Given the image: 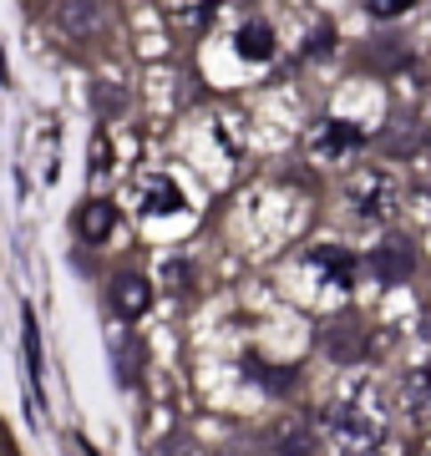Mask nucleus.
<instances>
[{
    "label": "nucleus",
    "instance_id": "obj_1",
    "mask_svg": "<svg viewBox=\"0 0 431 456\" xmlns=\"http://www.w3.org/2000/svg\"><path fill=\"white\" fill-rule=\"evenodd\" d=\"M325 426L340 436V446H346L350 456L376 452L381 436H386V421L376 416V406H370L365 395H346V401H335V406L325 411Z\"/></svg>",
    "mask_w": 431,
    "mask_h": 456
},
{
    "label": "nucleus",
    "instance_id": "obj_2",
    "mask_svg": "<svg viewBox=\"0 0 431 456\" xmlns=\"http://www.w3.org/2000/svg\"><path fill=\"white\" fill-rule=\"evenodd\" d=\"M350 208L361 218H391L401 208V183L381 167H365L361 178L350 183Z\"/></svg>",
    "mask_w": 431,
    "mask_h": 456
},
{
    "label": "nucleus",
    "instance_id": "obj_3",
    "mask_svg": "<svg viewBox=\"0 0 431 456\" xmlns=\"http://www.w3.org/2000/svg\"><path fill=\"white\" fill-rule=\"evenodd\" d=\"M365 269L381 279V284H406V274L416 269L411 239H386V244H376L370 248V259H365Z\"/></svg>",
    "mask_w": 431,
    "mask_h": 456
},
{
    "label": "nucleus",
    "instance_id": "obj_4",
    "mask_svg": "<svg viewBox=\"0 0 431 456\" xmlns=\"http://www.w3.org/2000/svg\"><path fill=\"white\" fill-rule=\"evenodd\" d=\"M320 340H325V350H330V355L340 360V365H355V360L365 355V325H361V320H350V314L330 320Z\"/></svg>",
    "mask_w": 431,
    "mask_h": 456
},
{
    "label": "nucleus",
    "instance_id": "obj_5",
    "mask_svg": "<svg viewBox=\"0 0 431 456\" xmlns=\"http://www.w3.org/2000/svg\"><path fill=\"white\" fill-rule=\"evenodd\" d=\"M361 142H365V132L350 127V122H340V117L315 132V152H320V158H346V152H355Z\"/></svg>",
    "mask_w": 431,
    "mask_h": 456
},
{
    "label": "nucleus",
    "instance_id": "obj_6",
    "mask_svg": "<svg viewBox=\"0 0 431 456\" xmlns=\"http://www.w3.org/2000/svg\"><path fill=\"white\" fill-rule=\"evenodd\" d=\"M315 431L305 421H284V426H274V436H269V452L274 456H315Z\"/></svg>",
    "mask_w": 431,
    "mask_h": 456
},
{
    "label": "nucleus",
    "instance_id": "obj_7",
    "mask_svg": "<svg viewBox=\"0 0 431 456\" xmlns=\"http://www.w3.org/2000/svg\"><path fill=\"white\" fill-rule=\"evenodd\" d=\"M183 208V188L173 178H148L142 188V213L148 218H163V213H178Z\"/></svg>",
    "mask_w": 431,
    "mask_h": 456
},
{
    "label": "nucleus",
    "instance_id": "obj_8",
    "mask_svg": "<svg viewBox=\"0 0 431 456\" xmlns=\"http://www.w3.org/2000/svg\"><path fill=\"white\" fill-rule=\"evenodd\" d=\"M310 269H315L325 284H350V279H355V259H350V254H340V248H330V244L310 254Z\"/></svg>",
    "mask_w": 431,
    "mask_h": 456
},
{
    "label": "nucleus",
    "instance_id": "obj_9",
    "mask_svg": "<svg viewBox=\"0 0 431 456\" xmlns=\"http://www.w3.org/2000/svg\"><path fill=\"white\" fill-rule=\"evenodd\" d=\"M112 305L127 320H137V314L152 305V289H148V279H137V274H127V279H117V289H112Z\"/></svg>",
    "mask_w": 431,
    "mask_h": 456
},
{
    "label": "nucleus",
    "instance_id": "obj_10",
    "mask_svg": "<svg viewBox=\"0 0 431 456\" xmlns=\"http://www.w3.org/2000/svg\"><path fill=\"white\" fill-rule=\"evenodd\" d=\"M102 26L97 0H61V31L67 36H92Z\"/></svg>",
    "mask_w": 431,
    "mask_h": 456
},
{
    "label": "nucleus",
    "instance_id": "obj_11",
    "mask_svg": "<svg viewBox=\"0 0 431 456\" xmlns=\"http://www.w3.org/2000/svg\"><path fill=\"white\" fill-rule=\"evenodd\" d=\"M112 224H117L112 203H82V213H77V228H82V239H92V244H102L112 233Z\"/></svg>",
    "mask_w": 431,
    "mask_h": 456
},
{
    "label": "nucleus",
    "instance_id": "obj_12",
    "mask_svg": "<svg viewBox=\"0 0 431 456\" xmlns=\"http://www.w3.org/2000/svg\"><path fill=\"white\" fill-rule=\"evenodd\" d=\"M239 56H244V61H269V56H274V31H269L264 20H249V26L239 31Z\"/></svg>",
    "mask_w": 431,
    "mask_h": 456
},
{
    "label": "nucleus",
    "instance_id": "obj_13",
    "mask_svg": "<svg viewBox=\"0 0 431 456\" xmlns=\"http://www.w3.org/2000/svg\"><path fill=\"white\" fill-rule=\"evenodd\" d=\"M401 401H406V411H411V416H431V365H421V370L406 375Z\"/></svg>",
    "mask_w": 431,
    "mask_h": 456
},
{
    "label": "nucleus",
    "instance_id": "obj_14",
    "mask_svg": "<svg viewBox=\"0 0 431 456\" xmlns=\"http://www.w3.org/2000/svg\"><path fill=\"white\" fill-rule=\"evenodd\" d=\"M214 11H218V0H167V16L183 20V26H203Z\"/></svg>",
    "mask_w": 431,
    "mask_h": 456
},
{
    "label": "nucleus",
    "instance_id": "obj_15",
    "mask_svg": "<svg viewBox=\"0 0 431 456\" xmlns=\"http://www.w3.org/2000/svg\"><path fill=\"white\" fill-rule=\"evenodd\" d=\"M20 325H26V330H20V340H26V370H31V380H36V375H41V345H36V320H31V310L20 314Z\"/></svg>",
    "mask_w": 431,
    "mask_h": 456
},
{
    "label": "nucleus",
    "instance_id": "obj_16",
    "mask_svg": "<svg viewBox=\"0 0 431 456\" xmlns=\"http://www.w3.org/2000/svg\"><path fill=\"white\" fill-rule=\"evenodd\" d=\"M411 5H416V0H365V11H370V16H381V20H391V16H406Z\"/></svg>",
    "mask_w": 431,
    "mask_h": 456
},
{
    "label": "nucleus",
    "instance_id": "obj_17",
    "mask_svg": "<svg viewBox=\"0 0 431 456\" xmlns=\"http://www.w3.org/2000/svg\"><path fill=\"white\" fill-rule=\"evenodd\" d=\"M152 456H199V446H193V441H163Z\"/></svg>",
    "mask_w": 431,
    "mask_h": 456
}]
</instances>
